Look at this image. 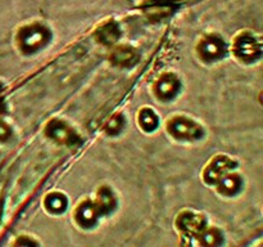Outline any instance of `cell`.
<instances>
[{
	"mask_svg": "<svg viewBox=\"0 0 263 247\" xmlns=\"http://www.w3.org/2000/svg\"><path fill=\"white\" fill-rule=\"evenodd\" d=\"M48 32H46L45 28H43L41 26H30V27L23 28L20 32V40L21 46H22L23 50L26 51H33L36 49L41 48L44 44L48 41Z\"/></svg>",
	"mask_w": 263,
	"mask_h": 247,
	"instance_id": "cell-1",
	"label": "cell"
},
{
	"mask_svg": "<svg viewBox=\"0 0 263 247\" xmlns=\"http://www.w3.org/2000/svg\"><path fill=\"white\" fill-rule=\"evenodd\" d=\"M168 131L179 139H198L202 136L203 130L187 118L176 117L168 123Z\"/></svg>",
	"mask_w": 263,
	"mask_h": 247,
	"instance_id": "cell-2",
	"label": "cell"
},
{
	"mask_svg": "<svg viewBox=\"0 0 263 247\" xmlns=\"http://www.w3.org/2000/svg\"><path fill=\"white\" fill-rule=\"evenodd\" d=\"M234 51L236 56L246 62H252L257 59L261 54V46L259 43L251 35H241L235 41Z\"/></svg>",
	"mask_w": 263,
	"mask_h": 247,
	"instance_id": "cell-3",
	"label": "cell"
},
{
	"mask_svg": "<svg viewBox=\"0 0 263 247\" xmlns=\"http://www.w3.org/2000/svg\"><path fill=\"white\" fill-rule=\"evenodd\" d=\"M46 133L55 142L67 144V146H73L79 142V138L74 134V131L62 121H51V122H49L48 128H46Z\"/></svg>",
	"mask_w": 263,
	"mask_h": 247,
	"instance_id": "cell-4",
	"label": "cell"
},
{
	"mask_svg": "<svg viewBox=\"0 0 263 247\" xmlns=\"http://www.w3.org/2000/svg\"><path fill=\"white\" fill-rule=\"evenodd\" d=\"M177 226L187 237L199 236L204 229V219L193 213H182L177 218Z\"/></svg>",
	"mask_w": 263,
	"mask_h": 247,
	"instance_id": "cell-5",
	"label": "cell"
},
{
	"mask_svg": "<svg viewBox=\"0 0 263 247\" xmlns=\"http://www.w3.org/2000/svg\"><path fill=\"white\" fill-rule=\"evenodd\" d=\"M231 167H234V162L229 157H217L205 169L204 180L210 184H215L223 175L228 174Z\"/></svg>",
	"mask_w": 263,
	"mask_h": 247,
	"instance_id": "cell-6",
	"label": "cell"
},
{
	"mask_svg": "<svg viewBox=\"0 0 263 247\" xmlns=\"http://www.w3.org/2000/svg\"><path fill=\"white\" fill-rule=\"evenodd\" d=\"M223 51V44L217 38H207L200 43L199 53L200 57L205 61H212L218 58Z\"/></svg>",
	"mask_w": 263,
	"mask_h": 247,
	"instance_id": "cell-7",
	"label": "cell"
},
{
	"mask_svg": "<svg viewBox=\"0 0 263 247\" xmlns=\"http://www.w3.org/2000/svg\"><path fill=\"white\" fill-rule=\"evenodd\" d=\"M110 59L115 64L121 67L133 66L138 61V53L130 46H120L116 49L110 56Z\"/></svg>",
	"mask_w": 263,
	"mask_h": 247,
	"instance_id": "cell-8",
	"label": "cell"
},
{
	"mask_svg": "<svg viewBox=\"0 0 263 247\" xmlns=\"http://www.w3.org/2000/svg\"><path fill=\"white\" fill-rule=\"evenodd\" d=\"M77 221H79L81 225L89 226L91 224L95 223L97 218L99 216V211H98L97 206L91 202H85L77 208Z\"/></svg>",
	"mask_w": 263,
	"mask_h": 247,
	"instance_id": "cell-9",
	"label": "cell"
},
{
	"mask_svg": "<svg viewBox=\"0 0 263 247\" xmlns=\"http://www.w3.org/2000/svg\"><path fill=\"white\" fill-rule=\"evenodd\" d=\"M179 90V81L174 75H164L157 84V92L162 98H171Z\"/></svg>",
	"mask_w": 263,
	"mask_h": 247,
	"instance_id": "cell-10",
	"label": "cell"
},
{
	"mask_svg": "<svg viewBox=\"0 0 263 247\" xmlns=\"http://www.w3.org/2000/svg\"><path fill=\"white\" fill-rule=\"evenodd\" d=\"M121 32L115 22H108L97 31V38L103 44H113L118 40Z\"/></svg>",
	"mask_w": 263,
	"mask_h": 247,
	"instance_id": "cell-11",
	"label": "cell"
},
{
	"mask_svg": "<svg viewBox=\"0 0 263 247\" xmlns=\"http://www.w3.org/2000/svg\"><path fill=\"white\" fill-rule=\"evenodd\" d=\"M95 206H97L99 214L109 213V211L115 207V197H113L112 192H110L108 188L104 187L98 192L97 203H95Z\"/></svg>",
	"mask_w": 263,
	"mask_h": 247,
	"instance_id": "cell-12",
	"label": "cell"
},
{
	"mask_svg": "<svg viewBox=\"0 0 263 247\" xmlns=\"http://www.w3.org/2000/svg\"><path fill=\"white\" fill-rule=\"evenodd\" d=\"M218 189L223 195L231 196L236 193L240 188V179L236 175H223L220 180H218Z\"/></svg>",
	"mask_w": 263,
	"mask_h": 247,
	"instance_id": "cell-13",
	"label": "cell"
},
{
	"mask_svg": "<svg viewBox=\"0 0 263 247\" xmlns=\"http://www.w3.org/2000/svg\"><path fill=\"white\" fill-rule=\"evenodd\" d=\"M145 12L148 13L149 17L152 18V20H162V18L167 17V15H170L172 13V7L170 4H152L151 7L146 8Z\"/></svg>",
	"mask_w": 263,
	"mask_h": 247,
	"instance_id": "cell-14",
	"label": "cell"
},
{
	"mask_svg": "<svg viewBox=\"0 0 263 247\" xmlns=\"http://www.w3.org/2000/svg\"><path fill=\"white\" fill-rule=\"evenodd\" d=\"M139 121H140V125L148 131L154 130L157 128V125H158V118H157V116L154 115L153 111L148 110V108L141 111L140 116H139Z\"/></svg>",
	"mask_w": 263,
	"mask_h": 247,
	"instance_id": "cell-15",
	"label": "cell"
},
{
	"mask_svg": "<svg viewBox=\"0 0 263 247\" xmlns=\"http://www.w3.org/2000/svg\"><path fill=\"white\" fill-rule=\"evenodd\" d=\"M66 198L62 195H57V193L48 196L45 200L46 207L50 211H53V213H61V211H63L66 208Z\"/></svg>",
	"mask_w": 263,
	"mask_h": 247,
	"instance_id": "cell-16",
	"label": "cell"
},
{
	"mask_svg": "<svg viewBox=\"0 0 263 247\" xmlns=\"http://www.w3.org/2000/svg\"><path fill=\"white\" fill-rule=\"evenodd\" d=\"M199 243L204 246H215L221 242V234L216 229H208V231L202 232L199 234Z\"/></svg>",
	"mask_w": 263,
	"mask_h": 247,
	"instance_id": "cell-17",
	"label": "cell"
},
{
	"mask_svg": "<svg viewBox=\"0 0 263 247\" xmlns=\"http://www.w3.org/2000/svg\"><path fill=\"white\" fill-rule=\"evenodd\" d=\"M122 125H123L122 116L117 115V116H115V117H112L109 121H108L105 129H107V131L109 134H117L118 131L122 129Z\"/></svg>",
	"mask_w": 263,
	"mask_h": 247,
	"instance_id": "cell-18",
	"label": "cell"
},
{
	"mask_svg": "<svg viewBox=\"0 0 263 247\" xmlns=\"http://www.w3.org/2000/svg\"><path fill=\"white\" fill-rule=\"evenodd\" d=\"M10 131H9V128H8L5 123L0 122V140H4V139H7L8 136H9Z\"/></svg>",
	"mask_w": 263,
	"mask_h": 247,
	"instance_id": "cell-19",
	"label": "cell"
}]
</instances>
